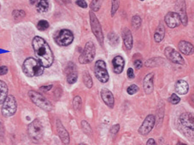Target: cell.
Segmentation results:
<instances>
[{"label":"cell","instance_id":"cell-1","mask_svg":"<svg viewBox=\"0 0 194 145\" xmlns=\"http://www.w3.org/2000/svg\"><path fill=\"white\" fill-rule=\"evenodd\" d=\"M33 48L35 55L44 68H50L54 62V55L49 44L41 37L36 36L33 39Z\"/></svg>","mask_w":194,"mask_h":145},{"label":"cell","instance_id":"cell-2","mask_svg":"<svg viewBox=\"0 0 194 145\" xmlns=\"http://www.w3.org/2000/svg\"><path fill=\"white\" fill-rule=\"evenodd\" d=\"M23 70L25 75L28 77H38L43 74L44 67L41 63L33 57H29L24 61L23 65Z\"/></svg>","mask_w":194,"mask_h":145},{"label":"cell","instance_id":"cell-3","mask_svg":"<svg viewBox=\"0 0 194 145\" xmlns=\"http://www.w3.org/2000/svg\"><path fill=\"white\" fill-rule=\"evenodd\" d=\"M28 134L33 142L36 143L40 142L44 134V128L41 121L38 119L33 120L28 126Z\"/></svg>","mask_w":194,"mask_h":145},{"label":"cell","instance_id":"cell-4","mask_svg":"<svg viewBox=\"0 0 194 145\" xmlns=\"http://www.w3.org/2000/svg\"><path fill=\"white\" fill-rule=\"evenodd\" d=\"M28 96L30 99H31V101L36 106L42 108L43 110L49 112V111H51L52 109V104L40 93L34 92V91H30L28 92Z\"/></svg>","mask_w":194,"mask_h":145},{"label":"cell","instance_id":"cell-5","mask_svg":"<svg viewBox=\"0 0 194 145\" xmlns=\"http://www.w3.org/2000/svg\"><path fill=\"white\" fill-rule=\"evenodd\" d=\"M96 55V48L92 42H87L85 45L82 53L79 57V62L81 64H87L92 62Z\"/></svg>","mask_w":194,"mask_h":145},{"label":"cell","instance_id":"cell-6","mask_svg":"<svg viewBox=\"0 0 194 145\" xmlns=\"http://www.w3.org/2000/svg\"><path fill=\"white\" fill-rule=\"evenodd\" d=\"M55 41L60 46H68L72 44L74 40V34L72 32L68 29H63L58 31L54 36Z\"/></svg>","mask_w":194,"mask_h":145},{"label":"cell","instance_id":"cell-7","mask_svg":"<svg viewBox=\"0 0 194 145\" xmlns=\"http://www.w3.org/2000/svg\"><path fill=\"white\" fill-rule=\"evenodd\" d=\"M17 109L16 100L14 96H8L2 106V114L4 117H11L16 114Z\"/></svg>","mask_w":194,"mask_h":145},{"label":"cell","instance_id":"cell-8","mask_svg":"<svg viewBox=\"0 0 194 145\" xmlns=\"http://www.w3.org/2000/svg\"><path fill=\"white\" fill-rule=\"evenodd\" d=\"M89 15L90 23H91V28H92V32H93V34L95 35V37L98 39V41L99 42V44H103V43H104V34H103L101 25H100L99 20H98L94 13L92 11H90Z\"/></svg>","mask_w":194,"mask_h":145},{"label":"cell","instance_id":"cell-9","mask_svg":"<svg viewBox=\"0 0 194 145\" xmlns=\"http://www.w3.org/2000/svg\"><path fill=\"white\" fill-rule=\"evenodd\" d=\"M94 72H95L97 79H99L100 82H108L110 75H109V72L106 68V63L104 61L98 60L96 62L95 67H94Z\"/></svg>","mask_w":194,"mask_h":145},{"label":"cell","instance_id":"cell-10","mask_svg":"<svg viewBox=\"0 0 194 145\" xmlns=\"http://www.w3.org/2000/svg\"><path fill=\"white\" fill-rule=\"evenodd\" d=\"M155 123H156V119H155L154 115L149 114V115L145 119L144 122L140 127L139 133L143 136L149 134V133L151 132V130L153 129L154 126H155Z\"/></svg>","mask_w":194,"mask_h":145},{"label":"cell","instance_id":"cell-11","mask_svg":"<svg viewBox=\"0 0 194 145\" xmlns=\"http://www.w3.org/2000/svg\"><path fill=\"white\" fill-rule=\"evenodd\" d=\"M164 53H165L166 57H167L169 61H171L172 62L176 63V64H180V65H184L185 64L184 58L181 57V55L172 47L166 48L165 51H164Z\"/></svg>","mask_w":194,"mask_h":145},{"label":"cell","instance_id":"cell-12","mask_svg":"<svg viewBox=\"0 0 194 145\" xmlns=\"http://www.w3.org/2000/svg\"><path fill=\"white\" fill-rule=\"evenodd\" d=\"M164 21H165V23L168 25V27L170 28H177L181 24V19L179 16V14L177 12H174V11L168 13L164 17Z\"/></svg>","mask_w":194,"mask_h":145},{"label":"cell","instance_id":"cell-13","mask_svg":"<svg viewBox=\"0 0 194 145\" xmlns=\"http://www.w3.org/2000/svg\"><path fill=\"white\" fill-rule=\"evenodd\" d=\"M56 126H57V134H58L59 138L62 140V142H64V144H69L70 141L69 134L68 131L65 129L64 125L62 124V122L59 120H57L56 121Z\"/></svg>","mask_w":194,"mask_h":145},{"label":"cell","instance_id":"cell-14","mask_svg":"<svg viewBox=\"0 0 194 145\" xmlns=\"http://www.w3.org/2000/svg\"><path fill=\"white\" fill-rule=\"evenodd\" d=\"M180 122L182 126L194 131V114L191 113H183L180 116Z\"/></svg>","mask_w":194,"mask_h":145},{"label":"cell","instance_id":"cell-15","mask_svg":"<svg viewBox=\"0 0 194 145\" xmlns=\"http://www.w3.org/2000/svg\"><path fill=\"white\" fill-rule=\"evenodd\" d=\"M143 88L146 94L152 93L154 90V73L151 72L145 76L143 80Z\"/></svg>","mask_w":194,"mask_h":145},{"label":"cell","instance_id":"cell-16","mask_svg":"<svg viewBox=\"0 0 194 145\" xmlns=\"http://www.w3.org/2000/svg\"><path fill=\"white\" fill-rule=\"evenodd\" d=\"M176 9L178 11V14L181 19V23L184 26L187 24V16H186V4H185V0H177L176 1Z\"/></svg>","mask_w":194,"mask_h":145},{"label":"cell","instance_id":"cell-17","mask_svg":"<svg viewBox=\"0 0 194 145\" xmlns=\"http://www.w3.org/2000/svg\"><path fill=\"white\" fill-rule=\"evenodd\" d=\"M100 94H101V98H102L104 102H105L108 107L111 108L114 107L115 98L110 91H109L108 89L104 88L101 90Z\"/></svg>","mask_w":194,"mask_h":145},{"label":"cell","instance_id":"cell-18","mask_svg":"<svg viewBox=\"0 0 194 145\" xmlns=\"http://www.w3.org/2000/svg\"><path fill=\"white\" fill-rule=\"evenodd\" d=\"M112 64H113V70L115 73L120 74L122 72L125 66V61L123 57L120 56L115 57L112 61Z\"/></svg>","mask_w":194,"mask_h":145},{"label":"cell","instance_id":"cell-19","mask_svg":"<svg viewBox=\"0 0 194 145\" xmlns=\"http://www.w3.org/2000/svg\"><path fill=\"white\" fill-rule=\"evenodd\" d=\"M121 34H122V38H123V42H124L126 49L131 50L133 47V36H132L131 31L127 28H125L122 29Z\"/></svg>","mask_w":194,"mask_h":145},{"label":"cell","instance_id":"cell-20","mask_svg":"<svg viewBox=\"0 0 194 145\" xmlns=\"http://www.w3.org/2000/svg\"><path fill=\"white\" fill-rule=\"evenodd\" d=\"M178 47L180 51L186 56H190L194 53V46L187 41H184V40L181 41L179 43Z\"/></svg>","mask_w":194,"mask_h":145},{"label":"cell","instance_id":"cell-21","mask_svg":"<svg viewBox=\"0 0 194 145\" xmlns=\"http://www.w3.org/2000/svg\"><path fill=\"white\" fill-rule=\"evenodd\" d=\"M175 91L180 95H186L189 91V85L185 80H179L175 85Z\"/></svg>","mask_w":194,"mask_h":145},{"label":"cell","instance_id":"cell-22","mask_svg":"<svg viewBox=\"0 0 194 145\" xmlns=\"http://www.w3.org/2000/svg\"><path fill=\"white\" fill-rule=\"evenodd\" d=\"M164 35H165V29H164V27L162 25V23L160 24L157 28H156V32H155V34H154V39L156 43H160L162 41L163 38H164Z\"/></svg>","mask_w":194,"mask_h":145},{"label":"cell","instance_id":"cell-23","mask_svg":"<svg viewBox=\"0 0 194 145\" xmlns=\"http://www.w3.org/2000/svg\"><path fill=\"white\" fill-rule=\"evenodd\" d=\"M8 86L6 83L3 82V80H0V104H3V102L8 97Z\"/></svg>","mask_w":194,"mask_h":145},{"label":"cell","instance_id":"cell-24","mask_svg":"<svg viewBox=\"0 0 194 145\" xmlns=\"http://www.w3.org/2000/svg\"><path fill=\"white\" fill-rule=\"evenodd\" d=\"M36 9L38 12H46L49 9V1L48 0H38V2L36 3Z\"/></svg>","mask_w":194,"mask_h":145},{"label":"cell","instance_id":"cell-25","mask_svg":"<svg viewBox=\"0 0 194 145\" xmlns=\"http://www.w3.org/2000/svg\"><path fill=\"white\" fill-rule=\"evenodd\" d=\"M78 79V73H77L76 68L73 70H70L67 72V81L69 84L72 85L77 81Z\"/></svg>","mask_w":194,"mask_h":145},{"label":"cell","instance_id":"cell-26","mask_svg":"<svg viewBox=\"0 0 194 145\" xmlns=\"http://www.w3.org/2000/svg\"><path fill=\"white\" fill-rule=\"evenodd\" d=\"M83 82L85 84L87 88H92L93 82H92V79L91 75L87 72H85L83 73Z\"/></svg>","mask_w":194,"mask_h":145},{"label":"cell","instance_id":"cell-27","mask_svg":"<svg viewBox=\"0 0 194 145\" xmlns=\"http://www.w3.org/2000/svg\"><path fill=\"white\" fill-rule=\"evenodd\" d=\"M104 1L105 0H92L91 2V4H90V7H91L92 11H95V12L99 11Z\"/></svg>","mask_w":194,"mask_h":145},{"label":"cell","instance_id":"cell-28","mask_svg":"<svg viewBox=\"0 0 194 145\" xmlns=\"http://www.w3.org/2000/svg\"><path fill=\"white\" fill-rule=\"evenodd\" d=\"M108 39L109 42L112 45H117L119 44V37L117 36V34H115L113 32H110L108 34Z\"/></svg>","mask_w":194,"mask_h":145},{"label":"cell","instance_id":"cell-29","mask_svg":"<svg viewBox=\"0 0 194 145\" xmlns=\"http://www.w3.org/2000/svg\"><path fill=\"white\" fill-rule=\"evenodd\" d=\"M81 128H82L83 132L87 134V135H91L92 133V127L90 126V124L86 121V120H82L81 121Z\"/></svg>","mask_w":194,"mask_h":145},{"label":"cell","instance_id":"cell-30","mask_svg":"<svg viewBox=\"0 0 194 145\" xmlns=\"http://www.w3.org/2000/svg\"><path fill=\"white\" fill-rule=\"evenodd\" d=\"M162 58H151L149 61H147L146 62V67H156L158 66L160 62H162Z\"/></svg>","mask_w":194,"mask_h":145},{"label":"cell","instance_id":"cell-31","mask_svg":"<svg viewBox=\"0 0 194 145\" xmlns=\"http://www.w3.org/2000/svg\"><path fill=\"white\" fill-rule=\"evenodd\" d=\"M81 105H82V101H81V98L79 96H76L74 97V98L73 99V107L75 110H79L81 108Z\"/></svg>","mask_w":194,"mask_h":145},{"label":"cell","instance_id":"cell-32","mask_svg":"<svg viewBox=\"0 0 194 145\" xmlns=\"http://www.w3.org/2000/svg\"><path fill=\"white\" fill-rule=\"evenodd\" d=\"M132 25L134 29L140 28L141 26V18L139 16H134L132 18Z\"/></svg>","mask_w":194,"mask_h":145},{"label":"cell","instance_id":"cell-33","mask_svg":"<svg viewBox=\"0 0 194 145\" xmlns=\"http://www.w3.org/2000/svg\"><path fill=\"white\" fill-rule=\"evenodd\" d=\"M37 28L39 31H45L49 28V22L45 20H41L38 22Z\"/></svg>","mask_w":194,"mask_h":145},{"label":"cell","instance_id":"cell-34","mask_svg":"<svg viewBox=\"0 0 194 145\" xmlns=\"http://www.w3.org/2000/svg\"><path fill=\"white\" fill-rule=\"evenodd\" d=\"M119 8V1L118 0H112V7H111V16H114L115 12L117 11Z\"/></svg>","mask_w":194,"mask_h":145},{"label":"cell","instance_id":"cell-35","mask_svg":"<svg viewBox=\"0 0 194 145\" xmlns=\"http://www.w3.org/2000/svg\"><path fill=\"white\" fill-rule=\"evenodd\" d=\"M127 92L129 95H134L139 92V87L136 85H132L127 89Z\"/></svg>","mask_w":194,"mask_h":145},{"label":"cell","instance_id":"cell-36","mask_svg":"<svg viewBox=\"0 0 194 145\" xmlns=\"http://www.w3.org/2000/svg\"><path fill=\"white\" fill-rule=\"evenodd\" d=\"M12 15L15 17V19H19V18H23L25 16V12L23 10H14Z\"/></svg>","mask_w":194,"mask_h":145},{"label":"cell","instance_id":"cell-37","mask_svg":"<svg viewBox=\"0 0 194 145\" xmlns=\"http://www.w3.org/2000/svg\"><path fill=\"white\" fill-rule=\"evenodd\" d=\"M169 102H171L172 104H177L181 101V98H179L177 95L174 93V94H172L171 97L169 98Z\"/></svg>","mask_w":194,"mask_h":145},{"label":"cell","instance_id":"cell-38","mask_svg":"<svg viewBox=\"0 0 194 145\" xmlns=\"http://www.w3.org/2000/svg\"><path fill=\"white\" fill-rule=\"evenodd\" d=\"M119 130H120V125H114V126H112L110 130V132L111 135H115V134H117V132H119Z\"/></svg>","mask_w":194,"mask_h":145},{"label":"cell","instance_id":"cell-39","mask_svg":"<svg viewBox=\"0 0 194 145\" xmlns=\"http://www.w3.org/2000/svg\"><path fill=\"white\" fill-rule=\"evenodd\" d=\"M76 4L80 8H83V9H86L87 8V3H86L85 0H76Z\"/></svg>","mask_w":194,"mask_h":145},{"label":"cell","instance_id":"cell-40","mask_svg":"<svg viewBox=\"0 0 194 145\" xmlns=\"http://www.w3.org/2000/svg\"><path fill=\"white\" fill-rule=\"evenodd\" d=\"M134 66H135L136 69H140V68H142V66H143V63H142L141 60L137 59V60L134 61Z\"/></svg>","mask_w":194,"mask_h":145},{"label":"cell","instance_id":"cell-41","mask_svg":"<svg viewBox=\"0 0 194 145\" xmlns=\"http://www.w3.org/2000/svg\"><path fill=\"white\" fill-rule=\"evenodd\" d=\"M127 77H128V79H134V69L133 68H128L127 69Z\"/></svg>","mask_w":194,"mask_h":145},{"label":"cell","instance_id":"cell-42","mask_svg":"<svg viewBox=\"0 0 194 145\" xmlns=\"http://www.w3.org/2000/svg\"><path fill=\"white\" fill-rule=\"evenodd\" d=\"M8 72V68L6 66H0V75H4Z\"/></svg>","mask_w":194,"mask_h":145},{"label":"cell","instance_id":"cell-43","mask_svg":"<svg viewBox=\"0 0 194 145\" xmlns=\"http://www.w3.org/2000/svg\"><path fill=\"white\" fill-rule=\"evenodd\" d=\"M146 145H157L156 144V141L152 138H150L146 142Z\"/></svg>","mask_w":194,"mask_h":145},{"label":"cell","instance_id":"cell-44","mask_svg":"<svg viewBox=\"0 0 194 145\" xmlns=\"http://www.w3.org/2000/svg\"><path fill=\"white\" fill-rule=\"evenodd\" d=\"M4 133V129H3V125L2 121L0 120V136H3Z\"/></svg>","mask_w":194,"mask_h":145},{"label":"cell","instance_id":"cell-45","mask_svg":"<svg viewBox=\"0 0 194 145\" xmlns=\"http://www.w3.org/2000/svg\"><path fill=\"white\" fill-rule=\"evenodd\" d=\"M51 88H52V85H45V86H42L41 90H43V91H49V90H51Z\"/></svg>","mask_w":194,"mask_h":145},{"label":"cell","instance_id":"cell-46","mask_svg":"<svg viewBox=\"0 0 194 145\" xmlns=\"http://www.w3.org/2000/svg\"><path fill=\"white\" fill-rule=\"evenodd\" d=\"M38 2V0H30V3L31 4H36Z\"/></svg>","mask_w":194,"mask_h":145},{"label":"cell","instance_id":"cell-47","mask_svg":"<svg viewBox=\"0 0 194 145\" xmlns=\"http://www.w3.org/2000/svg\"><path fill=\"white\" fill-rule=\"evenodd\" d=\"M177 145H186V144H185V143H182V142H178V143H177Z\"/></svg>","mask_w":194,"mask_h":145},{"label":"cell","instance_id":"cell-48","mask_svg":"<svg viewBox=\"0 0 194 145\" xmlns=\"http://www.w3.org/2000/svg\"><path fill=\"white\" fill-rule=\"evenodd\" d=\"M191 100H192V102H194V94L192 95V96H191Z\"/></svg>","mask_w":194,"mask_h":145},{"label":"cell","instance_id":"cell-49","mask_svg":"<svg viewBox=\"0 0 194 145\" xmlns=\"http://www.w3.org/2000/svg\"><path fill=\"white\" fill-rule=\"evenodd\" d=\"M80 145H86V144H85V143H80Z\"/></svg>","mask_w":194,"mask_h":145},{"label":"cell","instance_id":"cell-50","mask_svg":"<svg viewBox=\"0 0 194 145\" xmlns=\"http://www.w3.org/2000/svg\"><path fill=\"white\" fill-rule=\"evenodd\" d=\"M140 1H144V0H140Z\"/></svg>","mask_w":194,"mask_h":145}]
</instances>
